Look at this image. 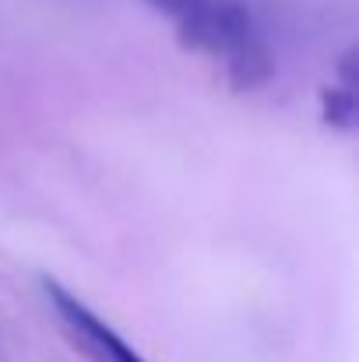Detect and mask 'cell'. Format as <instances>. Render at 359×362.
<instances>
[{
    "mask_svg": "<svg viewBox=\"0 0 359 362\" xmlns=\"http://www.w3.org/2000/svg\"><path fill=\"white\" fill-rule=\"evenodd\" d=\"M356 53L349 49L338 64V81L328 85L321 92V110H324V123L335 130H356L359 123V103H356Z\"/></svg>",
    "mask_w": 359,
    "mask_h": 362,
    "instance_id": "4",
    "label": "cell"
},
{
    "mask_svg": "<svg viewBox=\"0 0 359 362\" xmlns=\"http://www.w3.org/2000/svg\"><path fill=\"white\" fill-rule=\"evenodd\" d=\"M144 4L173 21V28H176V35H180V42L187 49L208 53L219 0H144Z\"/></svg>",
    "mask_w": 359,
    "mask_h": 362,
    "instance_id": "3",
    "label": "cell"
},
{
    "mask_svg": "<svg viewBox=\"0 0 359 362\" xmlns=\"http://www.w3.org/2000/svg\"><path fill=\"white\" fill-rule=\"evenodd\" d=\"M208 53L222 60L226 78L237 92H253V88L268 85V78L275 71L271 49H268L257 21L250 18V11L239 0H219Z\"/></svg>",
    "mask_w": 359,
    "mask_h": 362,
    "instance_id": "1",
    "label": "cell"
},
{
    "mask_svg": "<svg viewBox=\"0 0 359 362\" xmlns=\"http://www.w3.org/2000/svg\"><path fill=\"white\" fill-rule=\"evenodd\" d=\"M42 288H46V299L53 303V313L60 317V324L74 338V345H81L96 362H148L144 356H137L106 320H99L78 296H71L60 281L46 278Z\"/></svg>",
    "mask_w": 359,
    "mask_h": 362,
    "instance_id": "2",
    "label": "cell"
}]
</instances>
